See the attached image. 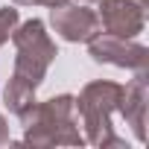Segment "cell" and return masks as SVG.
Here are the masks:
<instances>
[{"label":"cell","instance_id":"6da1fadb","mask_svg":"<svg viewBox=\"0 0 149 149\" xmlns=\"http://www.w3.org/2000/svg\"><path fill=\"white\" fill-rule=\"evenodd\" d=\"M26 126V140L35 146H53V143H82V134L73 129V97L61 94L47 102H32L21 114Z\"/></svg>","mask_w":149,"mask_h":149},{"label":"cell","instance_id":"7a4b0ae2","mask_svg":"<svg viewBox=\"0 0 149 149\" xmlns=\"http://www.w3.org/2000/svg\"><path fill=\"white\" fill-rule=\"evenodd\" d=\"M123 100V85L117 82H91L79 94V100H73V108H79V117L88 129V140L94 146H108L120 143L111 129V114L120 108Z\"/></svg>","mask_w":149,"mask_h":149},{"label":"cell","instance_id":"3957f363","mask_svg":"<svg viewBox=\"0 0 149 149\" xmlns=\"http://www.w3.org/2000/svg\"><path fill=\"white\" fill-rule=\"evenodd\" d=\"M9 38L18 47L15 76H21L24 82H29L32 88H38L41 79H44V73H47V67L56 58V44L44 32V24L41 21H26L18 29H12Z\"/></svg>","mask_w":149,"mask_h":149},{"label":"cell","instance_id":"277c9868","mask_svg":"<svg viewBox=\"0 0 149 149\" xmlns=\"http://www.w3.org/2000/svg\"><path fill=\"white\" fill-rule=\"evenodd\" d=\"M100 3V26L117 38H134L143 32L146 15L137 0H97Z\"/></svg>","mask_w":149,"mask_h":149},{"label":"cell","instance_id":"5b68a950","mask_svg":"<svg viewBox=\"0 0 149 149\" xmlns=\"http://www.w3.org/2000/svg\"><path fill=\"white\" fill-rule=\"evenodd\" d=\"M91 47V56L97 61H108V64H117V67H129V70H143L146 67V47L143 44H134L132 38H117V35H94L88 41Z\"/></svg>","mask_w":149,"mask_h":149},{"label":"cell","instance_id":"8992f818","mask_svg":"<svg viewBox=\"0 0 149 149\" xmlns=\"http://www.w3.org/2000/svg\"><path fill=\"white\" fill-rule=\"evenodd\" d=\"M50 24L53 29L64 38V41H91L100 32V18L97 12L79 6V3H58L50 12Z\"/></svg>","mask_w":149,"mask_h":149},{"label":"cell","instance_id":"52a82bcc","mask_svg":"<svg viewBox=\"0 0 149 149\" xmlns=\"http://www.w3.org/2000/svg\"><path fill=\"white\" fill-rule=\"evenodd\" d=\"M137 132V137L143 140V117H146V76L143 70L132 79V85L123 88V100H120V108H117Z\"/></svg>","mask_w":149,"mask_h":149},{"label":"cell","instance_id":"ba28073f","mask_svg":"<svg viewBox=\"0 0 149 149\" xmlns=\"http://www.w3.org/2000/svg\"><path fill=\"white\" fill-rule=\"evenodd\" d=\"M6 102H9V108L21 117V114L35 102V88H32L29 82H24L21 76H12L9 85H6Z\"/></svg>","mask_w":149,"mask_h":149},{"label":"cell","instance_id":"9c48e42d","mask_svg":"<svg viewBox=\"0 0 149 149\" xmlns=\"http://www.w3.org/2000/svg\"><path fill=\"white\" fill-rule=\"evenodd\" d=\"M18 26V9L6 6V9H0V47H3L12 35V29Z\"/></svg>","mask_w":149,"mask_h":149},{"label":"cell","instance_id":"30bf717a","mask_svg":"<svg viewBox=\"0 0 149 149\" xmlns=\"http://www.w3.org/2000/svg\"><path fill=\"white\" fill-rule=\"evenodd\" d=\"M6 140H9V123H6L3 114H0V146H3Z\"/></svg>","mask_w":149,"mask_h":149},{"label":"cell","instance_id":"8fae6325","mask_svg":"<svg viewBox=\"0 0 149 149\" xmlns=\"http://www.w3.org/2000/svg\"><path fill=\"white\" fill-rule=\"evenodd\" d=\"M18 3H38V6H58V3H64V0H18Z\"/></svg>","mask_w":149,"mask_h":149},{"label":"cell","instance_id":"7c38bea8","mask_svg":"<svg viewBox=\"0 0 149 149\" xmlns=\"http://www.w3.org/2000/svg\"><path fill=\"white\" fill-rule=\"evenodd\" d=\"M79 3H94V0H79Z\"/></svg>","mask_w":149,"mask_h":149},{"label":"cell","instance_id":"4fadbf2b","mask_svg":"<svg viewBox=\"0 0 149 149\" xmlns=\"http://www.w3.org/2000/svg\"><path fill=\"white\" fill-rule=\"evenodd\" d=\"M137 3H140V6H146V0H137Z\"/></svg>","mask_w":149,"mask_h":149}]
</instances>
